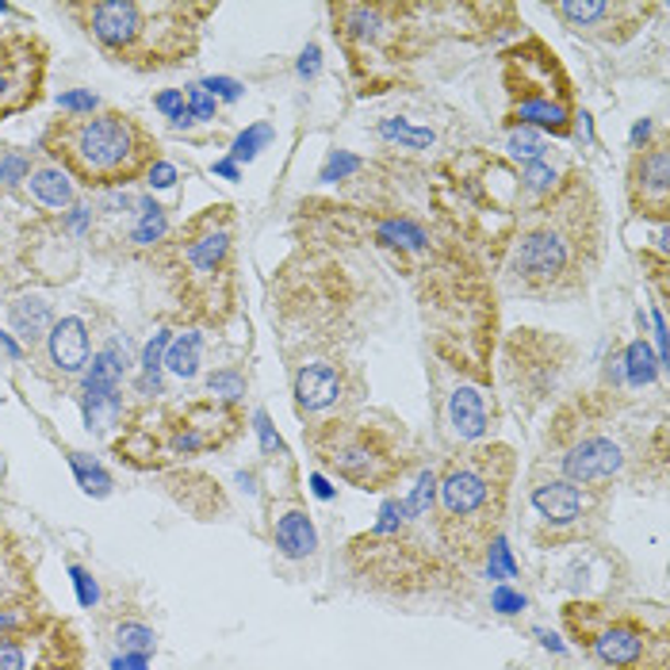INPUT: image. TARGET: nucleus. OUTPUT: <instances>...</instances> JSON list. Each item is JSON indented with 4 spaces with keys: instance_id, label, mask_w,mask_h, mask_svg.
I'll use <instances>...</instances> for the list:
<instances>
[{
    "instance_id": "nucleus-1",
    "label": "nucleus",
    "mask_w": 670,
    "mask_h": 670,
    "mask_svg": "<svg viewBox=\"0 0 670 670\" xmlns=\"http://www.w3.org/2000/svg\"><path fill=\"white\" fill-rule=\"evenodd\" d=\"M602 254V196L587 169H574L529 211H522L506 249V283L517 295L540 303H571L590 291Z\"/></svg>"
},
{
    "instance_id": "nucleus-2",
    "label": "nucleus",
    "mask_w": 670,
    "mask_h": 670,
    "mask_svg": "<svg viewBox=\"0 0 670 670\" xmlns=\"http://www.w3.org/2000/svg\"><path fill=\"white\" fill-rule=\"evenodd\" d=\"M517 479V453L510 445H471L448 456L437 476V548L448 563L464 567L487 559L510 514V494Z\"/></svg>"
},
{
    "instance_id": "nucleus-3",
    "label": "nucleus",
    "mask_w": 670,
    "mask_h": 670,
    "mask_svg": "<svg viewBox=\"0 0 670 670\" xmlns=\"http://www.w3.org/2000/svg\"><path fill=\"white\" fill-rule=\"evenodd\" d=\"M77 27L134 74H157L200 51V27L215 8L185 0H74L62 8Z\"/></svg>"
},
{
    "instance_id": "nucleus-4",
    "label": "nucleus",
    "mask_w": 670,
    "mask_h": 670,
    "mask_svg": "<svg viewBox=\"0 0 670 670\" xmlns=\"http://www.w3.org/2000/svg\"><path fill=\"white\" fill-rule=\"evenodd\" d=\"M43 149L66 177L100 192L149 177V169L161 161L154 131L120 108L62 115L43 131Z\"/></svg>"
},
{
    "instance_id": "nucleus-5",
    "label": "nucleus",
    "mask_w": 670,
    "mask_h": 670,
    "mask_svg": "<svg viewBox=\"0 0 670 670\" xmlns=\"http://www.w3.org/2000/svg\"><path fill=\"white\" fill-rule=\"evenodd\" d=\"M165 272L188 319L223 322L234 311V215L226 203L203 208L180 226L165 249Z\"/></svg>"
},
{
    "instance_id": "nucleus-6",
    "label": "nucleus",
    "mask_w": 670,
    "mask_h": 670,
    "mask_svg": "<svg viewBox=\"0 0 670 670\" xmlns=\"http://www.w3.org/2000/svg\"><path fill=\"white\" fill-rule=\"evenodd\" d=\"M303 440L322 468L357 491H388L410 471L414 445L399 422L383 414H337L303 429Z\"/></svg>"
},
{
    "instance_id": "nucleus-7",
    "label": "nucleus",
    "mask_w": 670,
    "mask_h": 670,
    "mask_svg": "<svg viewBox=\"0 0 670 670\" xmlns=\"http://www.w3.org/2000/svg\"><path fill=\"white\" fill-rule=\"evenodd\" d=\"M563 628L605 670H667L670 633L659 613L610 602H567Z\"/></svg>"
},
{
    "instance_id": "nucleus-8",
    "label": "nucleus",
    "mask_w": 670,
    "mask_h": 670,
    "mask_svg": "<svg viewBox=\"0 0 670 670\" xmlns=\"http://www.w3.org/2000/svg\"><path fill=\"white\" fill-rule=\"evenodd\" d=\"M445 180L453 203L460 208V231L476 246L502 257L517 231V203H522V172L499 154L471 149L445 165Z\"/></svg>"
},
{
    "instance_id": "nucleus-9",
    "label": "nucleus",
    "mask_w": 670,
    "mask_h": 670,
    "mask_svg": "<svg viewBox=\"0 0 670 670\" xmlns=\"http://www.w3.org/2000/svg\"><path fill=\"white\" fill-rule=\"evenodd\" d=\"M502 89L510 100V123L540 127L551 134H571L574 85L559 54L540 35H529L502 54Z\"/></svg>"
},
{
    "instance_id": "nucleus-10",
    "label": "nucleus",
    "mask_w": 670,
    "mask_h": 670,
    "mask_svg": "<svg viewBox=\"0 0 670 670\" xmlns=\"http://www.w3.org/2000/svg\"><path fill=\"white\" fill-rule=\"evenodd\" d=\"M349 567L365 587L391 598H422L448 587L456 563H448L445 551L429 548L425 540L406 533V522L388 533H360L349 540Z\"/></svg>"
},
{
    "instance_id": "nucleus-11",
    "label": "nucleus",
    "mask_w": 670,
    "mask_h": 670,
    "mask_svg": "<svg viewBox=\"0 0 670 670\" xmlns=\"http://www.w3.org/2000/svg\"><path fill=\"white\" fill-rule=\"evenodd\" d=\"M242 429V417L231 402L219 399H192L169 406L157 422V429L134 425L127 437L115 445V453L134 468H157L177 456H200L211 448H223Z\"/></svg>"
},
{
    "instance_id": "nucleus-12",
    "label": "nucleus",
    "mask_w": 670,
    "mask_h": 670,
    "mask_svg": "<svg viewBox=\"0 0 670 670\" xmlns=\"http://www.w3.org/2000/svg\"><path fill=\"white\" fill-rule=\"evenodd\" d=\"M334 35L349 54V69L360 92H380L383 69L414 58L406 35L414 31L417 4H330Z\"/></svg>"
},
{
    "instance_id": "nucleus-13",
    "label": "nucleus",
    "mask_w": 670,
    "mask_h": 670,
    "mask_svg": "<svg viewBox=\"0 0 670 670\" xmlns=\"http://www.w3.org/2000/svg\"><path fill=\"white\" fill-rule=\"evenodd\" d=\"M602 422H605V406H598L594 399H587L590 429H574L563 417H556V429L548 433V445L563 440V448L556 456L559 479H567L574 487H587V491H602V487H610L621 476V468H625V448L610 433L598 429Z\"/></svg>"
},
{
    "instance_id": "nucleus-14",
    "label": "nucleus",
    "mask_w": 670,
    "mask_h": 670,
    "mask_svg": "<svg viewBox=\"0 0 670 670\" xmlns=\"http://www.w3.org/2000/svg\"><path fill=\"white\" fill-rule=\"evenodd\" d=\"M0 670H85V644L69 621L31 610L0 633Z\"/></svg>"
},
{
    "instance_id": "nucleus-15",
    "label": "nucleus",
    "mask_w": 670,
    "mask_h": 670,
    "mask_svg": "<svg viewBox=\"0 0 670 670\" xmlns=\"http://www.w3.org/2000/svg\"><path fill=\"white\" fill-rule=\"evenodd\" d=\"M51 46L35 31L12 27L0 35V123L23 115L43 100Z\"/></svg>"
},
{
    "instance_id": "nucleus-16",
    "label": "nucleus",
    "mask_w": 670,
    "mask_h": 670,
    "mask_svg": "<svg viewBox=\"0 0 670 670\" xmlns=\"http://www.w3.org/2000/svg\"><path fill=\"white\" fill-rule=\"evenodd\" d=\"M548 8L563 20V27L598 43H628L644 27V20L659 12L656 4L640 0H556Z\"/></svg>"
},
{
    "instance_id": "nucleus-17",
    "label": "nucleus",
    "mask_w": 670,
    "mask_h": 670,
    "mask_svg": "<svg viewBox=\"0 0 670 670\" xmlns=\"http://www.w3.org/2000/svg\"><path fill=\"white\" fill-rule=\"evenodd\" d=\"M628 208L644 219V223L667 226L670 219V149L667 134H659L656 142L633 149V161H628L625 177Z\"/></svg>"
},
{
    "instance_id": "nucleus-18",
    "label": "nucleus",
    "mask_w": 670,
    "mask_h": 670,
    "mask_svg": "<svg viewBox=\"0 0 670 670\" xmlns=\"http://www.w3.org/2000/svg\"><path fill=\"white\" fill-rule=\"evenodd\" d=\"M529 502L536 510V517H540L544 525H548V540H574V536H582V522L590 517V494L587 487H574L567 483V479L551 476L544 479V483H533L529 491Z\"/></svg>"
},
{
    "instance_id": "nucleus-19",
    "label": "nucleus",
    "mask_w": 670,
    "mask_h": 670,
    "mask_svg": "<svg viewBox=\"0 0 670 670\" xmlns=\"http://www.w3.org/2000/svg\"><path fill=\"white\" fill-rule=\"evenodd\" d=\"M38 610V582L27 551L0 525V613Z\"/></svg>"
},
{
    "instance_id": "nucleus-20",
    "label": "nucleus",
    "mask_w": 670,
    "mask_h": 670,
    "mask_svg": "<svg viewBox=\"0 0 670 670\" xmlns=\"http://www.w3.org/2000/svg\"><path fill=\"white\" fill-rule=\"evenodd\" d=\"M345 399V372L337 365H306L295 372L299 414H322Z\"/></svg>"
},
{
    "instance_id": "nucleus-21",
    "label": "nucleus",
    "mask_w": 670,
    "mask_h": 670,
    "mask_svg": "<svg viewBox=\"0 0 670 670\" xmlns=\"http://www.w3.org/2000/svg\"><path fill=\"white\" fill-rule=\"evenodd\" d=\"M272 540L280 556L288 559H306L319 548V533L303 506H276L272 510Z\"/></svg>"
},
{
    "instance_id": "nucleus-22",
    "label": "nucleus",
    "mask_w": 670,
    "mask_h": 670,
    "mask_svg": "<svg viewBox=\"0 0 670 670\" xmlns=\"http://www.w3.org/2000/svg\"><path fill=\"white\" fill-rule=\"evenodd\" d=\"M51 360L62 372H81L89 360V334H85L81 319H62L51 326Z\"/></svg>"
},
{
    "instance_id": "nucleus-23",
    "label": "nucleus",
    "mask_w": 670,
    "mask_h": 670,
    "mask_svg": "<svg viewBox=\"0 0 670 670\" xmlns=\"http://www.w3.org/2000/svg\"><path fill=\"white\" fill-rule=\"evenodd\" d=\"M448 422L460 440H479L487 433V406L476 388H456L448 399Z\"/></svg>"
},
{
    "instance_id": "nucleus-24",
    "label": "nucleus",
    "mask_w": 670,
    "mask_h": 670,
    "mask_svg": "<svg viewBox=\"0 0 670 670\" xmlns=\"http://www.w3.org/2000/svg\"><path fill=\"white\" fill-rule=\"evenodd\" d=\"M12 326L20 330L23 342H38L54 326V314L43 299H20V303H12Z\"/></svg>"
},
{
    "instance_id": "nucleus-25",
    "label": "nucleus",
    "mask_w": 670,
    "mask_h": 670,
    "mask_svg": "<svg viewBox=\"0 0 670 670\" xmlns=\"http://www.w3.org/2000/svg\"><path fill=\"white\" fill-rule=\"evenodd\" d=\"M31 192H35L46 208H66V203L74 200V185H69V177L58 169V165H54V169L31 172Z\"/></svg>"
},
{
    "instance_id": "nucleus-26",
    "label": "nucleus",
    "mask_w": 670,
    "mask_h": 670,
    "mask_svg": "<svg viewBox=\"0 0 670 670\" xmlns=\"http://www.w3.org/2000/svg\"><path fill=\"white\" fill-rule=\"evenodd\" d=\"M376 238H380L383 246H402V249L429 246V234H425L417 223H410V219H383V223L376 226Z\"/></svg>"
},
{
    "instance_id": "nucleus-27",
    "label": "nucleus",
    "mask_w": 670,
    "mask_h": 670,
    "mask_svg": "<svg viewBox=\"0 0 670 670\" xmlns=\"http://www.w3.org/2000/svg\"><path fill=\"white\" fill-rule=\"evenodd\" d=\"M659 372V365L651 360V349L644 342H633L628 345V383L633 388H644V383H651Z\"/></svg>"
},
{
    "instance_id": "nucleus-28",
    "label": "nucleus",
    "mask_w": 670,
    "mask_h": 670,
    "mask_svg": "<svg viewBox=\"0 0 670 670\" xmlns=\"http://www.w3.org/2000/svg\"><path fill=\"white\" fill-rule=\"evenodd\" d=\"M196 349H200V334H185L180 342H172L165 365H169L177 376H196Z\"/></svg>"
},
{
    "instance_id": "nucleus-29",
    "label": "nucleus",
    "mask_w": 670,
    "mask_h": 670,
    "mask_svg": "<svg viewBox=\"0 0 670 670\" xmlns=\"http://www.w3.org/2000/svg\"><path fill=\"white\" fill-rule=\"evenodd\" d=\"M69 464H74V471H77V479H81V487H85V491H89V494H108V487H112V479H108L104 471L97 468V464H92V468H89V464H85V456H81V453H74V456H69Z\"/></svg>"
},
{
    "instance_id": "nucleus-30",
    "label": "nucleus",
    "mask_w": 670,
    "mask_h": 670,
    "mask_svg": "<svg viewBox=\"0 0 670 670\" xmlns=\"http://www.w3.org/2000/svg\"><path fill=\"white\" fill-rule=\"evenodd\" d=\"M383 138H399L402 146H410V149H422V146H433V131H414V127H406V123H395V120H388L383 123Z\"/></svg>"
},
{
    "instance_id": "nucleus-31",
    "label": "nucleus",
    "mask_w": 670,
    "mask_h": 670,
    "mask_svg": "<svg viewBox=\"0 0 670 670\" xmlns=\"http://www.w3.org/2000/svg\"><path fill=\"white\" fill-rule=\"evenodd\" d=\"M268 138H272V127H265V123H257V127H249L246 134H242L238 142H234V157H238V161H254V157H257V149H261Z\"/></svg>"
},
{
    "instance_id": "nucleus-32",
    "label": "nucleus",
    "mask_w": 670,
    "mask_h": 670,
    "mask_svg": "<svg viewBox=\"0 0 670 670\" xmlns=\"http://www.w3.org/2000/svg\"><path fill=\"white\" fill-rule=\"evenodd\" d=\"M115 636H120L123 651H138V656H146V651L154 648V640H157L146 625H120V633H115Z\"/></svg>"
},
{
    "instance_id": "nucleus-33",
    "label": "nucleus",
    "mask_w": 670,
    "mask_h": 670,
    "mask_svg": "<svg viewBox=\"0 0 670 670\" xmlns=\"http://www.w3.org/2000/svg\"><path fill=\"white\" fill-rule=\"evenodd\" d=\"M522 185L533 188V192H544V196H548L551 188H556V172H551L544 161H529V165L522 169Z\"/></svg>"
},
{
    "instance_id": "nucleus-34",
    "label": "nucleus",
    "mask_w": 670,
    "mask_h": 670,
    "mask_svg": "<svg viewBox=\"0 0 670 670\" xmlns=\"http://www.w3.org/2000/svg\"><path fill=\"white\" fill-rule=\"evenodd\" d=\"M510 146H514V154H517V157H529V161H540V154H544V142L536 138V134H533L529 127L514 131V138H510Z\"/></svg>"
},
{
    "instance_id": "nucleus-35",
    "label": "nucleus",
    "mask_w": 670,
    "mask_h": 670,
    "mask_svg": "<svg viewBox=\"0 0 670 670\" xmlns=\"http://www.w3.org/2000/svg\"><path fill=\"white\" fill-rule=\"evenodd\" d=\"M154 104H157V112L169 115L177 127H180V123H192V120H188V104H185V97H180V92H161Z\"/></svg>"
},
{
    "instance_id": "nucleus-36",
    "label": "nucleus",
    "mask_w": 670,
    "mask_h": 670,
    "mask_svg": "<svg viewBox=\"0 0 670 670\" xmlns=\"http://www.w3.org/2000/svg\"><path fill=\"white\" fill-rule=\"evenodd\" d=\"M188 120H215V97H208L200 85L188 92Z\"/></svg>"
},
{
    "instance_id": "nucleus-37",
    "label": "nucleus",
    "mask_w": 670,
    "mask_h": 670,
    "mask_svg": "<svg viewBox=\"0 0 670 670\" xmlns=\"http://www.w3.org/2000/svg\"><path fill=\"white\" fill-rule=\"evenodd\" d=\"M58 104H62V112H66V115H89V112H97V97H89V92H62Z\"/></svg>"
},
{
    "instance_id": "nucleus-38",
    "label": "nucleus",
    "mask_w": 670,
    "mask_h": 670,
    "mask_svg": "<svg viewBox=\"0 0 670 670\" xmlns=\"http://www.w3.org/2000/svg\"><path fill=\"white\" fill-rule=\"evenodd\" d=\"M360 169V161L357 157H349V154H334L330 157V165L322 169V180H345L349 172H357Z\"/></svg>"
},
{
    "instance_id": "nucleus-39",
    "label": "nucleus",
    "mask_w": 670,
    "mask_h": 670,
    "mask_svg": "<svg viewBox=\"0 0 670 670\" xmlns=\"http://www.w3.org/2000/svg\"><path fill=\"white\" fill-rule=\"evenodd\" d=\"M208 388L215 391V395H226V399H238L242 391H246V383L238 380L234 372H219V376H211L208 380Z\"/></svg>"
},
{
    "instance_id": "nucleus-40",
    "label": "nucleus",
    "mask_w": 670,
    "mask_h": 670,
    "mask_svg": "<svg viewBox=\"0 0 670 670\" xmlns=\"http://www.w3.org/2000/svg\"><path fill=\"white\" fill-rule=\"evenodd\" d=\"M69 574H74V582H77V598H81V605L97 602V582L89 579V571H85V567H69Z\"/></svg>"
},
{
    "instance_id": "nucleus-41",
    "label": "nucleus",
    "mask_w": 670,
    "mask_h": 670,
    "mask_svg": "<svg viewBox=\"0 0 670 670\" xmlns=\"http://www.w3.org/2000/svg\"><path fill=\"white\" fill-rule=\"evenodd\" d=\"M200 89H211V92H219V97H226V100H238L242 97V85L231 81V77H211V81H203Z\"/></svg>"
},
{
    "instance_id": "nucleus-42",
    "label": "nucleus",
    "mask_w": 670,
    "mask_h": 670,
    "mask_svg": "<svg viewBox=\"0 0 670 670\" xmlns=\"http://www.w3.org/2000/svg\"><path fill=\"white\" fill-rule=\"evenodd\" d=\"M169 345V334H157L154 342L146 345V357H142V365H146V372H157L161 368V349Z\"/></svg>"
},
{
    "instance_id": "nucleus-43",
    "label": "nucleus",
    "mask_w": 670,
    "mask_h": 670,
    "mask_svg": "<svg viewBox=\"0 0 670 670\" xmlns=\"http://www.w3.org/2000/svg\"><path fill=\"white\" fill-rule=\"evenodd\" d=\"M522 605L525 602L514 594V590H494V610H499V613H517Z\"/></svg>"
},
{
    "instance_id": "nucleus-44",
    "label": "nucleus",
    "mask_w": 670,
    "mask_h": 670,
    "mask_svg": "<svg viewBox=\"0 0 670 670\" xmlns=\"http://www.w3.org/2000/svg\"><path fill=\"white\" fill-rule=\"evenodd\" d=\"M299 74H303V77H314V74H319V46H306V51H303Z\"/></svg>"
},
{
    "instance_id": "nucleus-45",
    "label": "nucleus",
    "mask_w": 670,
    "mask_h": 670,
    "mask_svg": "<svg viewBox=\"0 0 670 670\" xmlns=\"http://www.w3.org/2000/svg\"><path fill=\"white\" fill-rule=\"evenodd\" d=\"M648 134H651V120H640V123H636V131H633V149L648 146Z\"/></svg>"
},
{
    "instance_id": "nucleus-46",
    "label": "nucleus",
    "mask_w": 670,
    "mask_h": 670,
    "mask_svg": "<svg viewBox=\"0 0 670 670\" xmlns=\"http://www.w3.org/2000/svg\"><path fill=\"white\" fill-rule=\"evenodd\" d=\"M115 670H146V656H127V659H115Z\"/></svg>"
},
{
    "instance_id": "nucleus-47",
    "label": "nucleus",
    "mask_w": 670,
    "mask_h": 670,
    "mask_svg": "<svg viewBox=\"0 0 670 670\" xmlns=\"http://www.w3.org/2000/svg\"><path fill=\"white\" fill-rule=\"evenodd\" d=\"M311 487H314V494H319V499H334V487H330L322 476H314V479H311Z\"/></svg>"
},
{
    "instance_id": "nucleus-48",
    "label": "nucleus",
    "mask_w": 670,
    "mask_h": 670,
    "mask_svg": "<svg viewBox=\"0 0 670 670\" xmlns=\"http://www.w3.org/2000/svg\"><path fill=\"white\" fill-rule=\"evenodd\" d=\"M215 172H223V177H231V180L238 177V169H234L231 161H219V165H215Z\"/></svg>"
}]
</instances>
